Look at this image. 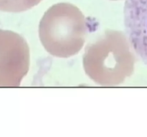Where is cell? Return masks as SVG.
<instances>
[{"label": "cell", "instance_id": "cell-1", "mask_svg": "<svg viewBox=\"0 0 147 137\" xmlns=\"http://www.w3.org/2000/svg\"><path fill=\"white\" fill-rule=\"evenodd\" d=\"M88 33L85 16L70 3L54 4L45 13L39 25V37L46 51L60 58L77 54Z\"/></svg>", "mask_w": 147, "mask_h": 137}, {"label": "cell", "instance_id": "cell-2", "mask_svg": "<svg viewBox=\"0 0 147 137\" xmlns=\"http://www.w3.org/2000/svg\"><path fill=\"white\" fill-rule=\"evenodd\" d=\"M86 74L100 85L113 86L123 82L131 75L134 56L121 31L107 30L89 45L83 56Z\"/></svg>", "mask_w": 147, "mask_h": 137}, {"label": "cell", "instance_id": "cell-3", "mask_svg": "<svg viewBox=\"0 0 147 137\" xmlns=\"http://www.w3.org/2000/svg\"><path fill=\"white\" fill-rule=\"evenodd\" d=\"M30 66L27 41L20 34L0 29V87L19 86Z\"/></svg>", "mask_w": 147, "mask_h": 137}, {"label": "cell", "instance_id": "cell-4", "mask_svg": "<svg viewBox=\"0 0 147 137\" xmlns=\"http://www.w3.org/2000/svg\"><path fill=\"white\" fill-rule=\"evenodd\" d=\"M123 20L129 42L147 66V0H126Z\"/></svg>", "mask_w": 147, "mask_h": 137}, {"label": "cell", "instance_id": "cell-5", "mask_svg": "<svg viewBox=\"0 0 147 137\" xmlns=\"http://www.w3.org/2000/svg\"><path fill=\"white\" fill-rule=\"evenodd\" d=\"M42 0H0V10L7 12H22L37 5Z\"/></svg>", "mask_w": 147, "mask_h": 137}]
</instances>
